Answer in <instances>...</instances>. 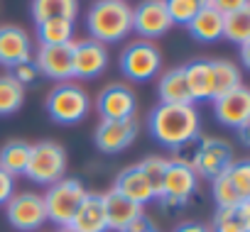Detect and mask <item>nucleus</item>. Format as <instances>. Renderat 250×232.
Segmentation results:
<instances>
[{"label": "nucleus", "mask_w": 250, "mask_h": 232, "mask_svg": "<svg viewBox=\"0 0 250 232\" xmlns=\"http://www.w3.org/2000/svg\"><path fill=\"white\" fill-rule=\"evenodd\" d=\"M201 120L194 105H167L160 103L150 115V135L167 149H182L199 140Z\"/></svg>", "instance_id": "f257e3e1"}, {"label": "nucleus", "mask_w": 250, "mask_h": 232, "mask_svg": "<svg viewBox=\"0 0 250 232\" xmlns=\"http://www.w3.org/2000/svg\"><path fill=\"white\" fill-rule=\"evenodd\" d=\"M86 27L91 39L101 44L120 42L133 32V8L125 0H96L88 10Z\"/></svg>", "instance_id": "f03ea898"}, {"label": "nucleus", "mask_w": 250, "mask_h": 232, "mask_svg": "<svg viewBox=\"0 0 250 232\" xmlns=\"http://www.w3.org/2000/svg\"><path fill=\"white\" fill-rule=\"evenodd\" d=\"M91 110V98L88 93L71 83V81H64L59 86L52 88V93L47 95V112L49 118L59 125H76L81 123Z\"/></svg>", "instance_id": "7ed1b4c3"}, {"label": "nucleus", "mask_w": 250, "mask_h": 232, "mask_svg": "<svg viewBox=\"0 0 250 232\" xmlns=\"http://www.w3.org/2000/svg\"><path fill=\"white\" fill-rule=\"evenodd\" d=\"M66 174V152L57 142H37L30 144V159L25 176L40 186H54Z\"/></svg>", "instance_id": "20e7f679"}, {"label": "nucleus", "mask_w": 250, "mask_h": 232, "mask_svg": "<svg viewBox=\"0 0 250 232\" xmlns=\"http://www.w3.org/2000/svg\"><path fill=\"white\" fill-rule=\"evenodd\" d=\"M86 186L79 178H62L54 186H49V191L42 196L44 200V210H47V220H52L59 227L71 225L79 205L86 198Z\"/></svg>", "instance_id": "39448f33"}, {"label": "nucleus", "mask_w": 250, "mask_h": 232, "mask_svg": "<svg viewBox=\"0 0 250 232\" xmlns=\"http://www.w3.org/2000/svg\"><path fill=\"white\" fill-rule=\"evenodd\" d=\"M199 176L194 174L191 164L184 159H172L167 161V171H165V181H162V191H160V203L165 208H182L191 200V196L196 193V181Z\"/></svg>", "instance_id": "423d86ee"}, {"label": "nucleus", "mask_w": 250, "mask_h": 232, "mask_svg": "<svg viewBox=\"0 0 250 232\" xmlns=\"http://www.w3.org/2000/svg\"><path fill=\"white\" fill-rule=\"evenodd\" d=\"M162 66V52L145 39H138L128 44L120 54V71L130 81H150L160 73Z\"/></svg>", "instance_id": "0eeeda50"}, {"label": "nucleus", "mask_w": 250, "mask_h": 232, "mask_svg": "<svg viewBox=\"0 0 250 232\" xmlns=\"http://www.w3.org/2000/svg\"><path fill=\"white\" fill-rule=\"evenodd\" d=\"M233 149L228 142L218 140V137H206L201 140L194 159L189 161L194 174L196 176H204V178H216L221 174H226L233 164Z\"/></svg>", "instance_id": "6e6552de"}, {"label": "nucleus", "mask_w": 250, "mask_h": 232, "mask_svg": "<svg viewBox=\"0 0 250 232\" xmlns=\"http://www.w3.org/2000/svg\"><path fill=\"white\" fill-rule=\"evenodd\" d=\"M5 215L20 232H35L47 222L44 200L37 193H13V198L5 203Z\"/></svg>", "instance_id": "1a4fd4ad"}, {"label": "nucleus", "mask_w": 250, "mask_h": 232, "mask_svg": "<svg viewBox=\"0 0 250 232\" xmlns=\"http://www.w3.org/2000/svg\"><path fill=\"white\" fill-rule=\"evenodd\" d=\"M135 107H138L135 93L125 83H110L96 98V110L101 115V120H128V118H135Z\"/></svg>", "instance_id": "9d476101"}, {"label": "nucleus", "mask_w": 250, "mask_h": 232, "mask_svg": "<svg viewBox=\"0 0 250 232\" xmlns=\"http://www.w3.org/2000/svg\"><path fill=\"white\" fill-rule=\"evenodd\" d=\"M172 30L169 15L165 10V0H143L133 8V32H138L145 42L165 37Z\"/></svg>", "instance_id": "9b49d317"}, {"label": "nucleus", "mask_w": 250, "mask_h": 232, "mask_svg": "<svg viewBox=\"0 0 250 232\" xmlns=\"http://www.w3.org/2000/svg\"><path fill=\"white\" fill-rule=\"evenodd\" d=\"M138 137V123L135 118L128 120H101L96 132H93V142L101 152L105 154H118L123 149H128Z\"/></svg>", "instance_id": "f8f14e48"}, {"label": "nucleus", "mask_w": 250, "mask_h": 232, "mask_svg": "<svg viewBox=\"0 0 250 232\" xmlns=\"http://www.w3.org/2000/svg\"><path fill=\"white\" fill-rule=\"evenodd\" d=\"M35 66L42 76L52 81H69L74 78V42L69 44H57V47H42L37 49Z\"/></svg>", "instance_id": "ddd939ff"}, {"label": "nucleus", "mask_w": 250, "mask_h": 232, "mask_svg": "<svg viewBox=\"0 0 250 232\" xmlns=\"http://www.w3.org/2000/svg\"><path fill=\"white\" fill-rule=\"evenodd\" d=\"M213 112L216 120L226 127L240 130L245 125H250V90L245 86L213 98Z\"/></svg>", "instance_id": "4468645a"}, {"label": "nucleus", "mask_w": 250, "mask_h": 232, "mask_svg": "<svg viewBox=\"0 0 250 232\" xmlns=\"http://www.w3.org/2000/svg\"><path fill=\"white\" fill-rule=\"evenodd\" d=\"M108 66V49L96 39L74 42V78H96Z\"/></svg>", "instance_id": "2eb2a0df"}, {"label": "nucleus", "mask_w": 250, "mask_h": 232, "mask_svg": "<svg viewBox=\"0 0 250 232\" xmlns=\"http://www.w3.org/2000/svg\"><path fill=\"white\" fill-rule=\"evenodd\" d=\"M101 198H103V210H105L108 230H113V232H125L133 222L145 217V205H138V203H133L128 198H123L115 191L101 193Z\"/></svg>", "instance_id": "dca6fc26"}, {"label": "nucleus", "mask_w": 250, "mask_h": 232, "mask_svg": "<svg viewBox=\"0 0 250 232\" xmlns=\"http://www.w3.org/2000/svg\"><path fill=\"white\" fill-rule=\"evenodd\" d=\"M32 59V39L30 35L18 25H3L0 27V64L15 69L18 64H25Z\"/></svg>", "instance_id": "f3484780"}, {"label": "nucleus", "mask_w": 250, "mask_h": 232, "mask_svg": "<svg viewBox=\"0 0 250 232\" xmlns=\"http://www.w3.org/2000/svg\"><path fill=\"white\" fill-rule=\"evenodd\" d=\"M71 227L79 232H108L101 193H86L83 203L79 205V210L71 220Z\"/></svg>", "instance_id": "a211bd4d"}, {"label": "nucleus", "mask_w": 250, "mask_h": 232, "mask_svg": "<svg viewBox=\"0 0 250 232\" xmlns=\"http://www.w3.org/2000/svg\"><path fill=\"white\" fill-rule=\"evenodd\" d=\"M113 191L120 193L123 198L138 203V205H145V203L155 200V196H152V191H150V186H147V181H145V176H143V171H140L138 164L123 169L118 174V178L113 183Z\"/></svg>", "instance_id": "6ab92c4d"}, {"label": "nucleus", "mask_w": 250, "mask_h": 232, "mask_svg": "<svg viewBox=\"0 0 250 232\" xmlns=\"http://www.w3.org/2000/svg\"><path fill=\"white\" fill-rule=\"evenodd\" d=\"M187 88L191 93V100H213V76H211V61H191L182 66Z\"/></svg>", "instance_id": "aec40b11"}, {"label": "nucleus", "mask_w": 250, "mask_h": 232, "mask_svg": "<svg viewBox=\"0 0 250 232\" xmlns=\"http://www.w3.org/2000/svg\"><path fill=\"white\" fill-rule=\"evenodd\" d=\"M191 37L199 42H216L223 37V15L208 5V8H199V13L191 18V22L187 25Z\"/></svg>", "instance_id": "412c9836"}, {"label": "nucleus", "mask_w": 250, "mask_h": 232, "mask_svg": "<svg viewBox=\"0 0 250 232\" xmlns=\"http://www.w3.org/2000/svg\"><path fill=\"white\" fill-rule=\"evenodd\" d=\"M157 93H160V103H167V105H194L191 93H189L187 81H184L182 66L179 69H169L160 78Z\"/></svg>", "instance_id": "4be33fe9"}, {"label": "nucleus", "mask_w": 250, "mask_h": 232, "mask_svg": "<svg viewBox=\"0 0 250 232\" xmlns=\"http://www.w3.org/2000/svg\"><path fill=\"white\" fill-rule=\"evenodd\" d=\"M211 232H250V200H243L235 208H218Z\"/></svg>", "instance_id": "5701e85b"}, {"label": "nucleus", "mask_w": 250, "mask_h": 232, "mask_svg": "<svg viewBox=\"0 0 250 232\" xmlns=\"http://www.w3.org/2000/svg\"><path fill=\"white\" fill-rule=\"evenodd\" d=\"M79 13V0H32V18L35 22L64 18V20H76Z\"/></svg>", "instance_id": "b1692460"}, {"label": "nucleus", "mask_w": 250, "mask_h": 232, "mask_svg": "<svg viewBox=\"0 0 250 232\" xmlns=\"http://www.w3.org/2000/svg\"><path fill=\"white\" fill-rule=\"evenodd\" d=\"M74 37V20L54 18L37 22V39L42 47H57V44H69Z\"/></svg>", "instance_id": "393cba45"}, {"label": "nucleus", "mask_w": 250, "mask_h": 232, "mask_svg": "<svg viewBox=\"0 0 250 232\" xmlns=\"http://www.w3.org/2000/svg\"><path fill=\"white\" fill-rule=\"evenodd\" d=\"M211 76H213V98L226 95L235 88H240V69L233 61L226 59H216L211 61Z\"/></svg>", "instance_id": "a878e982"}, {"label": "nucleus", "mask_w": 250, "mask_h": 232, "mask_svg": "<svg viewBox=\"0 0 250 232\" xmlns=\"http://www.w3.org/2000/svg\"><path fill=\"white\" fill-rule=\"evenodd\" d=\"M27 159H30V144L22 142V140H10L3 149H0V169L5 174H10L13 178L18 174H25Z\"/></svg>", "instance_id": "bb28decb"}, {"label": "nucleus", "mask_w": 250, "mask_h": 232, "mask_svg": "<svg viewBox=\"0 0 250 232\" xmlns=\"http://www.w3.org/2000/svg\"><path fill=\"white\" fill-rule=\"evenodd\" d=\"M223 37L238 47L250 42V5L223 15Z\"/></svg>", "instance_id": "cd10ccee"}, {"label": "nucleus", "mask_w": 250, "mask_h": 232, "mask_svg": "<svg viewBox=\"0 0 250 232\" xmlns=\"http://www.w3.org/2000/svg\"><path fill=\"white\" fill-rule=\"evenodd\" d=\"M25 103V88L10 76H0V118H8V115L18 112Z\"/></svg>", "instance_id": "c85d7f7f"}, {"label": "nucleus", "mask_w": 250, "mask_h": 232, "mask_svg": "<svg viewBox=\"0 0 250 232\" xmlns=\"http://www.w3.org/2000/svg\"><path fill=\"white\" fill-rule=\"evenodd\" d=\"M138 166H140V171H143V176H145V181H147L155 200H157L160 198V191H162L165 171H167V159H162V157H147Z\"/></svg>", "instance_id": "c756f323"}, {"label": "nucleus", "mask_w": 250, "mask_h": 232, "mask_svg": "<svg viewBox=\"0 0 250 232\" xmlns=\"http://www.w3.org/2000/svg\"><path fill=\"white\" fill-rule=\"evenodd\" d=\"M211 191H213V200H216L218 208H235V205L243 203V198L233 188L228 174H221V176L211 178Z\"/></svg>", "instance_id": "7c9ffc66"}, {"label": "nucleus", "mask_w": 250, "mask_h": 232, "mask_svg": "<svg viewBox=\"0 0 250 232\" xmlns=\"http://www.w3.org/2000/svg\"><path fill=\"white\" fill-rule=\"evenodd\" d=\"M199 8L201 5L196 0H165V10L172 25H189L191 18L199 13Z\"/></svg>", "instance_id": "2f4dec72"}, {"label": "nucleus", "mask_w": 250, "mask_h": 232, "mask_svg": "<svg viewBox=\"0 0 250 232\" xmlns=\"http://www.w3.org/2000/svg\"><path fill=\"white\" fill-rule=\"evenodd\" d=\"M226 174H228L233 188L238 191V196H240L243 200H250V161H248V159L233 161Z\"/></svg>", "instance_id": "473e14b6"}, {"label": "nucleus", "mask_w": 250, "mask_h": 232, "mask_svg": "<svg viewBox=\"0 0 250 232\" xmlns=\"http://www.w3.org/2000/svg\"><path fill=\"white\" fill-rule=\"evenodd\" d=\"M22 88L25 86H30V83H35L37 81V76H40V71H37V66H35V61L30 59V61H25V64H18L15 69H13V73H10Z\"/></svg>", "instance_id": "72a5a7b5"}, {"label": "nucleus", "mask_w": 250, "mask_h": 232, "mask_svg": "<svg viewBox=\"0 0 250 232\" xmlns=\"http://www.w3.org/2000/svg\"><path fill=\"white\" fill-rule=\"evenodd\" d=\"M13 191H15V178L0 169V205H5L13 198Z\"/></svg>", "instance_id": "f704fd0d"}, {"label": "nucleus", "mask_w": 250, "mask_h": 232, "mask_svg": "<svg viewBox=\"0 0 250 232\" xmlns=\"http://www.w3.org/2000/svg\"><path fill=\"white\" fill-rule=\"evenodd\" d=\"M211 5H213L221 15H228V13H235V10L248 8V0H213Z\"/></svg>", "instance_id": "c9c22d12"}, {"label": "nucleus", "mask_w": 250, "mask_h": 232, "mask_svg": "<svg viewBox=\"0 0 250 232\" xmlns=\"http://www.w3.org/2000/svg\"><path fill=\"white\" fill-rule=\"evenodd\" d=\"M125 232H160V230H157V227H155L147 217H140L138 222H133V225H130L128 230H125Z\"/></svg>", "instance_id": "e433bc0d"}, {"label": "nucleus", "mask_w": 250, "mask_h": 232, "mask_svg": "<svg viewBox=\"0 0 250 232\" xmlns=\"http://www.w3.org/2000/svg\"><path fill=\"white\" fill-rule=\"evenodd\" d=\"M172 232H211V227H206V225H201V222H182V225H177Z\"/></svg>", "instance_id": "4c0bfd02"}, {"label": "nucleus", "mask_w": 250, "mask_h": 232, "mask_svg": "<svg viewBox=\"0 0 250 232\" xmlns=\"http://www.w3.org/2000/svg\"><path fill=\"white\" fill-rule=\"evenodd\" d=\"M240 56H243V64H245V66H250V42L240 44Z\"/></svg>", "instance_id": "58836bf2"}, {"label": "nucleus", "mask_w": 250, "mask_h": 232, "mask_svg": "<svg viewBox=\"0 0 250 232\" xmlns=\"http://www.w3.org/2000/svg\"><path fill=\"white\" fill-rule=\"evenodd\" d=\"M57 232H79V230H74V227H71V225H66V227H59V230H57Z\"/></svg>", "instance_id": "ea45409f"}, {"label": "nucleus", "mask_w": 250, "mask_h": 232, "mask_svg": "<svg viewBox=\"0 0 250 232\" xmlns=\"http://www.w3.org/2000/svg\"><path fill=\"white\" fill-rule=\"evenodd\" d=\"M196 3H199V5H201V8H208V5H211V3H213V0H196Z\"/></svg>", "instance_id": "a19ab883"}]
</instances>
